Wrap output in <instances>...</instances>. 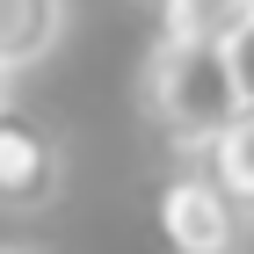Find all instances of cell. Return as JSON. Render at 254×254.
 <instances>
[{"label":"cell","instance_id":"6da1fadb","mask_svg":"<svg viewBox=\"0 0 254 254\" xmlns=\"http://www.w3.org/2000/svg\"><path fill=\"white\" fill-rule=\"evenodd\" d=\"M138 117L153 124L167 145L203 153L225 124L240 117V87H233V59L225 44H189V37H160L131 80Z\"/></svg>","mask_w":254,"mask_h":254},{"label":"cell","instance_id":"7a4b0ae2","mask_svg":"<svg viewBox=\"0 0 254 254\" xmlns=\"http://www.w3.org/2000/svg\"><path fill=\"white\" fill-rule=\"evenodd\" d=\"M247 225H254L247 203L218 182V167L203 153H189L160 182V240H167V254H240Z\"/></svg>","mask_w":254,"mask_h":254},{"label":"cell","instance_id":"3957f363","mask_svg":"<svg viewBox=\"0 0 254 254\" xmlns=\"http://www.w3.org/2000/svg\"><path fill=\"white\" fill-rule=\"evenodd\" d=\"M65 131L37 109H0V211H51L65 196Z\"/></svg>","mask_w":254,"mask_h":254},{"label":"cell","instance_id":"277c9868","mask_svg":"<svg viewBox=\"0 0 254 254\" xmlns=\"http://www.w3.org/2000/svg\"><path fill=\"white\" fill-rule=\"evenodd\" d=\"M65 22H73V0H0V65L7 73H29L59 51Z\"/></svg>","mask_w":254,"mask_h":254},{"label":"cell","instance_id":"5b68a950","mask_svg":"<svg viewBox=\"0 0 254 254\" xmlns=\"http://www.w3.org/2000/svg\"><path fill=\"white\" fill-rule=\"evenodd\" d=\"M240 22H254V0H160V37L225 44Z\"/></svg>","mask_w":254,"mask_h":254},{"label":"cell","instance_id":"8992f818","mask_svg":"<svg viewBox=\"0 0 254 254\" xmlns=\"http://www.w3.org/2000/svg\"><path fill=\"white\" fill-rule=\"evenodd\" d=\"M203 160L218 167V182H225V189L247 203V218H254V109H240V117L203 145Z\"/></svg>","mask_w":254,"mask_h":254},{"label":"cell","instance_id":"52a82bcc","mask_svg":"<svg viewBox=\"0 0 254 254\" xmlns=\"http://www.w3.org/2000/svg\"><path fill=\"white\" fill-rule=\"evenodd\" d=\"M225 59H233V87H240V109H254V22H240L225 37Z\"/></svg>","mask_w":254,"mask_h":254},{"label":"cell","instance_id":"ba28073f","mask_svg":"<svg viewBox=\"0 0 254 254\" xmlns=\"http://www.w3.org/2000/svg\"><path fill=\"white\" fill-rule=\"evenodd\" d=\"M7 80H15V73H7V65H0V109H7V102H15V95H7Z\"/></svg>","mask_w":254,"mask_h":254},{"label":"cell","instance_id":"9c48e42d","mask_svg":"<svg viewBox=\"0 0 254 254\" xmlns=\"http://www.w3.org/2000/svg\"><path fill=\"white\" fill-rule=\"evenodd\" d=\"M0 254H37V247H0Z\"/></svg>","mask_w":254,"mask_h":254}]
</instances>
